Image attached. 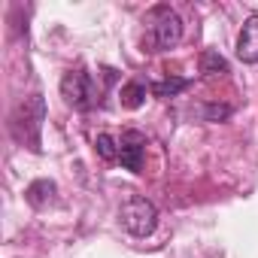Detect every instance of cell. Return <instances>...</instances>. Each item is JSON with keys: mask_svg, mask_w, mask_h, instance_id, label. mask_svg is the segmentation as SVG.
Listing matches in <instances>:
<instances>
[{"mask_svg": "<svg viewBox=\"0 0 258 258\" xmlns=\"http://www.w3.org/2000/svg\"><path fill=\"white\" fill-rule=\"evenodd\" d=\"M94 149H97V155L106 158V161H115V158H118V140H112L109 134H97Z\"/></svg>", "mask_w": 258, "mask_h": 258, "instance_id": "8fae6325", "label": "cell"}, {"mask_svg": "<svg viewBox=\"0 0 258 258\" xmlns=\"http://www.w3.org/2000/svg\"><path fill=\"white\" fill-rule=\"evenodd\" d=\"M118 219H121V228L127 234H134V237H149L158 225V210L149 198H140V195H131L121 210H118Z\"/></svg>", "mask_w": 258, "mask_h": 258, "instance_id": "7a4b0ae2", "label": "cell"}, {"mask_svg": "<svg viewBox=\"0 0 258 258\" xmlns=\"http://www.w3.org/2000/svg\"><path fill=\"white\" fill-rule=\"evenodd\" d=\"M201 73H204V76H210V79L225 76V73H228V61H225L216 49H207V52L201 55Z\"/></svg>", "mask_w": 258, "mask_h": 258, "instance_id": "ba28073f", "label": "cell"}, {"mask_svg": "<svg viewBox=\"0 0 258 258\" xmlns=\"http://www.w3.org/2000/svg\"><path fill=\"white\" fill-rule=\"evenodd\" d=\"M182 40V19L170 10V7H155L149 13L146 22V34H143V46L146 52H167Z\"/></svg>", "mask_w": 258, "mask_h": 258, "instance_id": "6da1fadb", "label": "cell"}, {"mask_svg": "<svg viewBox=\"0 0 258 258\" xmlns=\"http://www.w3.org/2000/svg\"><path fill=\"white\" fill-rule=\"evenodd\" d=\"M143 155H146V137L140 131H124L118 137V161L124 170L143 173Z\"/></svg>", "mask_w": 258, "mask_h": 258, "instance_id": "5b68a950", "label": "cell"}, {"mask_svg": "<svg viewBox=\"0 0 258 258\" xmlns=\"http://www.w3.org/2000/svg\"><path fill=\"white\" fill-rule=\"evenodd\" d=\"M204 112H207V121H222L231 115V106H207Z\"/></svg>", "mask_w": 258, "mask_h": 258, "instance_id": "7c38bea8", "label": "cell"}, {"mask_svg": "<svg viewBox=\"0 0 258 258\" xmlns=\"http://www.w3.org/2000/svg\"><path fill=\"white\" fill-rule=\"evenodd\" d=\"M143 100H146V82L134 79V82H127V85L121 88V106H127V109H140Z\"/></svg>", "mask_w": 258, "mask_h": 258, "instance_id": "30bf717a", "label": "cell"}, {"mask_svg": "<svg viewBox=\"0 0 258 258\" xmlns=\"http://www.w3.org/2000/svg\"><path fill=\"white\" fill-rule=\"evenodd\" d=\"M43 118H46V103L40 94H31L13 115V137L22 140L25 137V127H31V137H34V152H40V127H43Z\"/></svg>", "mask_w": 258, "mask_h": 258, "instance_id": "277c9868", "label": "cell"}, {"mask_svg": "<svg viewBox=\"0 0 258 258\" xmlns=\"http://www.w3.org/2000/svg\"><path fill=\"white\" fill-rule=\"evenodd\" d=\"M61 97H64L73 109L88 112V109L97 103L94 79H91L85 70H70V73H64V79H61Z\"/></svg>", "mask_w": 258, "mask_h": 258, "instance_id": "3957f363", "label": "cell"}, {"mask_svg": "<svg viewBox=\"0 0 258 258\" xmlns=\"http://www.w3.org/2000/svg\"><path fill=\"white\" fill-rule=\"evenodd\" d=\"M191 85V79H182V76H170V79H161V82H152V94L155 97H176L179 91H185Z\"/></svg>", "mask_w": 258, "mask_h": 258, "instance_id": "9c48e42d", "label": "cell"}, {"mask_svg": "<svg viewBox=\"0 0 258 258\" xmlns=\"http://www.w3.org/2000/svg\"><path fill=\"white\" fill-rule=\"evenodd\" d=\"M55 191H58V185H55L52 179H37V182H31V185H28L25 198H28V204H31V207L43 210V207L55 198Z\"/></svg>", "mask_w": 258, "mask_h": 258, "instance_id": "52a82bcc", "label": "cell"}, {"mask_svg": "<svg viewBox=\"0 0 258 258\" xmlns=\"http://www.w3.org/2000/svg\"><path fill=\"white\" fill-rule=\"evenodd\" d=\"M237 58L243 64H258V16H249L243 22V31L237 37Z\"/></svg>", "mask_w": 258, "mask_h": 258, "instance_id": "8992f818", "label": "cell"}]
</instances>
